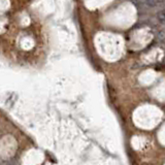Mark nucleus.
Segmentation results:
<instances>
[{
  "instance_id": "nucleus-1",
  "label": "nucleus",
  "mask_w": 165,
  "mask_h": 165,
  "mask_svg": "<svg viewBox=\"0 0 165 165\" xmlns=\"http://www.w3.org/2000/svg\"><path fill=\"white\" fill-rule=\"evenodd\" d=\"M157 19L161 24H164V9H161L157 13Z\"/></svg>"
}]
</instances>
